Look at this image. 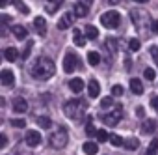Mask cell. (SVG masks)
I'll use <instances>...</instances> for the list:
<instances>
[{
	"label": "cell",
	"instance_id": "31",
	"mask_svg": "<svg viewBox=\"0 0 158 155\" xmlns=\"http://www.w3.org/2000/svg\"><path fill=\"white\" fill-rule=\"evenodd\" d=\"M97 140L99 142H106V140H110V136H108V133L104 129H99L97 131Z\"/></svg>",
	"mask_w": 158,
	"mask_h": 155
},
{
	"label": "cell",
	"instance_id": "41",
	"mask_svg": "<svg viewBox=\"0 0 158 155\" xmlns=\"http://www.w3.org/2000/svg\"><path fill=\"white\" fill-rule=\"evenodd\" d=\"M152 32H154V34H158V19H156V21H152Z\"/></svg>",
	"mask_w": 158,
	"mask_h": 155
},
{
	"label": "cell",
	"instance_id": "2",
	"mask_svg": "<svg viewBox=\"0 0 158 155\" xmlns=\"http://www.w3.org/2000/svg\"><path fill=\"white\" fill-rule=\"evenodd\" d=\"M63 110H65V116H69L71 120H82V116L86 114L88 110V101L84 99H71L63 105Z\"/></svg>",
	"mask_w": 158,
	"mask_h": 155
},
{
	"label": "cell",
	"instance_id": "39",
	"mask_svg": "<svg viewBox=\"0 0 158 155\" xmlns=\"http://www.w3.org/2000/svg\"><path fill=\"white\" fill-rule=\"evenodd\" d=\"M6 144H8V136L2 135V136H0V148H6Z\"/></svg>",
	"mask_w": 158,
	"mask_h": 155
},
{
	"label": "cell",
	"instance_id": "24",
	"mask_svg": "<svg viewBox=\"0 0 158 155\" xmlns=\"http://www.w3.org/2000/svg\"><path fill=\"white\" fill-rule=\"evenodd\" d=\"M88 62H89V65H99V64H101V54L95 52V51L89 52V54H88Z\"/></svg>",
	"mask_w": 158,
	"mask_h": 155
},
{
	"label": "cell",
	"instance_id": "37",
	"mask_svg": "<svg viewBox=\"0 0 158 155\" xmlns=\"http://www.w3.org/2000/svg\"><path fill=\"white\" fill-rule=\"evenodd\" d=\"M30 51H32V41H28V43H26V47H24V51H23V58H24V60L28 58Z\"/></svg>",
	"mask_w": 158,
	"mask_h": 155
},
{
	"label": "cell",
	"instance_id": "10",
	"mask_svg": "<svg viewBox=\"0 0 158 155\" xmlns=\"http://www.w3.org/2000/svg\"><path fill=\"white\" fill-rule=\"evenodd\" d=\"M13 110H15V112H21V114L26 112V110H28V101H26L24 97H15V99H13Z\"/></svg>",
	"mask_w": 158,
	"mask_h": 155
},
{
	"label": "cell",
	"instance_id": "40",
	"mask_svg": "<svg viewBox=\"0 0 158 155\" xmlns=\"http://www.w3.org/2000/svg\"><path fill=\"white\" fill-rule=\"evenodd\" d=\"M136 112H138V116H139V118H143V116H145V110H143V107H138V110H136Z\"/></svg>",
	"mask_w": 158,
	"mask_h": 155
},
{
	"label": "cell",
	"instance_id": "25",
	"mask_svg": "<svg viewBox=\"0 0 158 155\" xmlns=\"http://www.w3.org/2000/svg\"><path fill=\"white\" fill-rule=\"evenodd\" d=\"M11 2H13V6H15V8H17V10H19L23 15H26V13L30 11V10H28V6L23 2V0H11Z\"/></svg>",
	"mask_w": 158,
	"mask_h": 155
},
{
	"label": "cell",
	"instance_id": "34",
	"mask_svg": "<svg viewBox=\"0 0 158 155\" xmlns=\"http://www.w3.org/2000/svg\"><path fill=\"white\" fill-rule=\"evenodd\" d=\"M114 105V99L112 97H104L102 101H101V108H110Z\"/></svg>",
	"mask_w": 158,
	"mask_h": 155
},
{
	"label": "cell",
	"instance_id": "33",
	"mask_svg": "<svg viewBox=\"0 0 158 155\" xmlns=\"http://www.w3.org/2000/svg\"><path fill=\"white\" fill-rule=\"evenodd\" d=\"M123 86H119V84H115V86H112V95H115V97H121L123 95Z\"/></svg>",
	"mask_w": 158,
	"mask_h": 155
},
{
	"label": "cell",
	"instance_id": "5",
	"mask_svg": "<svg viewBox=\"0 0 158 155\" xmlns=\"http://www.w3.org/2000/svg\"><path fill=\"white\" fill-rule=\"evenodd\" d=\"M76 67H78V58H76V54L67 52L65 58H63V71H65V73H73Z\"/></svg>",
	"mask_w": 158,
	"mask_h": 155
},
{
	"label": "cell",
	"instance_id": "38",
	"mask_svg": "<svg viewBox=\"0 0 158 155\" xmlns=\"http://www.w3.org/2000/svg\"><path fill=\"white\" fill-rule=\"evenodd\" d=\"M151 54H152V58H154V62L158 65V47H151Z\"/></svg>",
	"mask_w": 158,
	"mask_h": 155
},
{
	"label": "cell",
	"instance_id": "27",
	"mask_svg": "<svg viewBox=\"0 0 158 155\" xmlns=\"http://www.w3.org/2000/svg\"><path fill=\"white\" fill-rule=\"evenodd\" d=\"M37 123H39V127H43V129H48V127L52 125V122H50L48 116H39V118H37Z\"/></svg>",
	"mask_w": 158,
	"mask_h": 155
},
{
	"label": "cell",
	"instance_id": "8",
	"mask_svg": "<svg viewBox=\"0 0 158 155\" xmlns=\"http://www.w3.org/2000/svg\"><path fill=\"white\" fill-rule=\"evenodd\" d=\"M121 108H117L115 112H110V114H106V116H102V122L106 123V125H110V127H114V125H117V122L121 120Z\"/></svg>",
	"mask_w": 158,
	"mask_h": 155
},
{
	"label": "cell",
	"instance_id": "11",
	"mask_svg": "<svg viewBox=\"0 0 158 155\" xmlns=\"http://www.w3.org/2000/svg\"><path fill=\"white\" fill-rule=\"evenodd\" d=\"M69 88H71V92H74V94H80V92L84 90V81L80 79V77L71 79V81H69Z\"/></svg>",
	"mask_w": 158,
	"mask_h": 155
},
{
	"label": "cell",
	"instance_id": "13",
	"mask_svg": "<svg viewBox=\"0 0 158 155\" xmlns=\"http://www.w3.org/2000/svg\"><path fill=\"white\" fill-rule=\"evenodd\" d=\"M13 34H15V38L17 39H24L26 38V34H28V30H26V26H23V24H13Z\"/></svg>",
	"mask_w": 158,
	"mask_h": 155
},
{
	"label": "cell",
	"instance_id": "12",
	"mask_svg": "<svg viewBox=\"0 0 158 155\" xmlns=\"http://www.w3.org/2000/svg\"><path fill=\"white\" fill-rule=\"evenodd\" d=\"M34 26H35V32L39 36H47V23L43 17H35L34 19Z\"/></svg>",
	"mask_w": 158,
	"mask_h": 155
},
{
	"label": "cell",
	"instance_id": "6",
	"mask_svg": "<svg viewBox=\"0 0 158 155\" xmlns=\"http://www.w3.org/2000/svg\"><path fill=\"white\" fill-rule=\"evenodd\" d=\"M0 82H2V86H13L15 84V75H13V71L2 69V73H0Z\"/></svg>",
	"mask_w": 158,
	"mask_h": 155
},
{
	"label": "cell",
	"instance_id": "17",
	"mask_svg": "<svg viewBox=\"0 0 158 155\" xmlns=\"http://www.w3.org/2000/svg\"><path fill=\"white\" fill-rule=\"evenodd\" d=\"M73 39H74V43L78 45V47H84L86 45V36L78 30V28H74V32H73Z\"/></svg>",
	"mask_w": 158,
	"mask_h": 155
},
{
	"label": "cell",
	"instance_id": "21",
	"mask_svg": "<svg viewBox=\"0 0 158 155\" xmlns=\"http://www.w3.org/2000/svg\"><path fill=\"white\" fill-rule=\"evenodd\" d=\"M154 129H156V122L154 120H145L143 125H141V131L143 133H152Z\"/></svg>",
	"mask_w": 158,
	"mask_h": 155
},
{
	"label": "cell",
	"instance_id": "18",
	"mask_svg": "<svg viewBox=\"0 0 158 155\" xmlns=\"http://www.w3.org/2000/svg\"><path fill=\"white\" fill-rule=\"evenodd\" d=\"M88 92H89V97H99V94H101L99 82H97V81H91L89 86H88Z\"/></svg>",
	"mask_w": 158,
	"mask_h": 155
},
{
	"label": "cell",
	"instance_id": "44",
	"mask_svg": "<svg viewBox=\"0 0 158 155\" xmlns=\"http://www.w3.org/2000/svg\"><path fill=\"white\" fill-rule=\"evenodd\" d=\"M152 107H154V108H158V97H154V99H152Z\"/></svg>",
	"mask_w": 158,
	"mask_h": 155
},
{
	"label": "cell",
	"instance_id": "14",
	"mask_svg": "<svg viewBox=\"0 0 158 155\" xmlns=\"http://www.w3.org/2000/svg\"><path fill=\"white\" fill-rule=\"evenodd\" d=\"M4 58H6L8 62H15V60L19 58V51H17L15 47H8V49L4 51Z\"/></svg>",
	"mask_w": 158,
	"mask_h": 155
},
{
	"label": "cell",
	"instance_id": "26",
	"mask_svg": "<svg viewBox=\"0 0 158 155\" xmlns=\"http://www.w3.org/2000/svg\"><path fill=\"white\" fill-rule=\"evenodd\" d=\"M156 153H158V138H152V142L149 144L145 155H156Z\"/></svg>",
	"mask_w": 158,
	"mask_h": 155
},
{
	"label": "cell",
	"instance_id": "35",
	"mask_svg": "<svg viewBox=\"0 0 158 155\" xmlns=\"http://www.w3.org/2000/svg\"><path fill=\"white\" fill-rule=\"evenodd\" d=\"M11 125L13 127H19V129H24L26 127V122L23 118H19V120H11Z\"/></svg>",
	"mask_w": 158,
	"mask_h": 155
},
{
	"label": "cell",
	"instance_id": "43",
	"mask_svg": "<svg viewBox=\"0 0 158 155\" xmlns=\"http://www.w3.org/2000/svg\"><path fill=\"white\" fill-rule=\"evenodd\" d=\"M8 2H10V0H0V6L6 8V6H8Z\"/></svg>",
	"mask_w": 158,
	"mask_h": 155
},
{
	"label": "cell",
	"instance_id": "7",
	"mask_svg": "<svg viewBox=\"0 0 158 155\" xmlns=\"http://www.w3.org/2000/svg\"><path fill=\"white\" fill-rule=\"evenodd\" d=\"M41 133L39 131H28L26 133V144L30 146V148H35V146H39L41 144Z\"/></svg>",
	"mask_w": 158,
	"mask_h": 155
},
{
	"label": "cell",
	"instance_id": "29",
	"mask_svg": "<svg viewBox=\"0 0 158 155\" xmlns=\"http://www.w3.org/2000/svg\"><path fill=\"white\" fill-rule=\"evenodd\" d=\"M143 77L147 81H154V77H156V71L152 69V67H147L145 71H143Z\"/></svg>",
	"mask_w": 158,
	"mask_h": 155
},
{
	"label": "cell",
	"instance_id": "30",
	"mask_svg": "<svg viewBox=\"0 0 158 155\" xmlns=\"http://www.w3.org/2000/svg\"><path fill=\"white\" fill-rule=\"evenodd\" d=\"M139 47H141V43H139L138 39H130V41H128V51L136 52V51H139Z\"/></svg>",
	"mask_w": 158,
	"mask_h": 155
},
{
	"label": "cell",
	"instance_id": "19",
	"mask_svg": "<svg viewBox=\"0 0 158 155\" xmlns=\"http://www.w3.org/2000/svg\"><path fill=\"white\" fill-rule=\"evenodd\" d=\"M88 10H89V8L84 6V4H80V2L74 4V15H76V17H86V15H88Z\"/></svg>",
	"mask_w": 158,
	"mask_h": 155
},
{
	"label": "cell",
	"instance_id": "46",
	"mask_svg": "<svg viewBox=\"0 0 158 155\" xmlns=\"http://www.w3.org/2000/svg\"><path fill=\"white\" fill-rule=\"evenodd\" d=\"M108 2H110L112 6H115V4H119V0H108Z\"/></svg>",
	"mask_w": 158,
	"mask_h": 155
},
{
	"label": "cell",
	"instance_id": "16",
	"mask_svg": "<svg viewBox=\"0 0 158 155\" xmlns=\"http://www.w3.org/2000/svg\"><path fill=\"white\" fill-rule=\"evenodd\" d=\"M84 153L86 155H97V151H99V146L95 144V142H91V140H88L86 144H84Z\"/></svg>",
	"mask_w": 158,
	"mask_h": 155
},
{
	"label": "cell",
	"instance_id": "15",
	"mask_svg": "<svg viewBox=\"0 0 158 155\" xmlns=\"http://www.w3.org/2000/svg\"><path fill=\"white\" fill-rule=\"evenodd\" d=\"M130 90H132V94L141 95V94H143V84H141V81H139V79H132V81H130Z\"/></svg>",
	"mask_w": 158,
	"mask_h": 155
},
{
	"label": "cell",
	"instance_id": "28",
	"mask_svg": "<svg viewBox=\"0 0 158 155\" xmlns=\"http://www.w3.org/2000/svg\"><path fill=\"white\" fill-rule=\"evenodd\" d=\"M138 146H139V140L138 138H127L125 140V148L127 149H138Z\"/></svg>",
	"mask_w": 158,
	"mask_h": 155
},
{
	"label": "cell",
	"instance_id": "23",
	"mask_svg": "<svg viewBox=\"0 0 158 155\" xmlns=\"http://www.w3.org/2000/svg\"><path fill=\"white\" fill-rule=\"evenodd\" d=\"M104 47H106V49H108V51H110L112 54H115V52H117V41H115L114 38L106 39V41H104Z\"/></svg>",
	"mask_w": 158,
	"mask_h": 155
},
{
	"label": "cell",
	"instance_id": "45",
	"mask_svg": "<svg viewBox=\"0 0 158 155\" xmlns=\"http://www.w3.org/2000/svg\"><path fill=\"white\" fill-rule=\"evenodd\" d=\"M132 2H138V4H145V2H149V0H132Z\"/></svg>",
	"mask_w": 158,
	"mask_h": 155
},
{
	"label": "cell",
	"instance_id": "22",
	"mask_svg": "<svg viewBox=\"0 0 158 155\" xmlns=\"http://www.w3.org/2000/svg\"><path fill=\"white\" fill-rule=\"evenodd\" d=\"M45 2H47V11L48 13H56L58 6L61 4V0H45Z\"/></svg>",
	"mask_w": 158,
	"mask_h": 155
},
{
	"label": "cell",
	"instance_id": "36",
	"mask_svg": "<svg viewBox=\"0 0 158 155\" xmlns=\"http://www.w3.org/2000/svg\"><path fill=\"white\" fill-rule=\"evenodd\" d=\"M86 135H88V136H93V135H97V129L93 127V123H91V122L86 125Z\"/></svg>",
	"mask_w": 158,
	"mask_h": 155
},
{
	"label": "cell",
	"instance_id": "9",
	"mask_svg": "<svg viewBox=\"0 0 158 155\" xmlns=\"http://www.w3.org/2000/svg\"><path fill=\"white\" fill-rule=\"evenodd\" d=\"M73 19H74V13L67 11V13L58 21V28H60V30H67L69 26H73Z\"/></svg>",
	"mask_w": 158,
	"mask_h": 155
},
{
	"label": "cell",
	"instance_id": "4",
	"mask_svg": "<svg viewBox=\"0 0 158 155\" xmlns=\"http://www.w3.org/2000/svg\"><path fill=\"white\" fill-rule=\"evenodd\" d=\"M119 21H121V15H119L117 11H104V13L101 15V23H102V26H106V28H115V26H119Z\"/></svg>",
	"mask_w": 158,
	"mask_h": 155
},
{
	"label": "cell",
	"instance_id": "1",
	"mask_svg": "<svg viewBox=\"0 0 158 155\" xmlns=\"http://www.w3.org/2000/svg\"><path fill=\"white\" fill-rule=\"evenodd\" d=\"M54 71H56V65H54V62H52L50 58H47V56L37 58V60L32 64V67H30L32 77H34V79H37V81H47V79H50V77L54 75Z\"/></svg>",
	"mask_w": 158,
	"mask_h": 155
},
{
	"label": "cell",
	"instance_id": "3",
	"mask_svg": "<svg viewBox=\"0 0 158 155\" xmlns=\"http://www.w3.org/2000/svg\"><path fill=\"white\" fill-rule=\"evenodd\" d=\"M67 142H69V135H67V131H65L63 127L58 129V131H54V133L50 135V138H48V144H50L54 149H61V148H65Z\"/></svg>",
	"mask_w": 158,
	"mask_h": 155
},
{
	"label": "cell",
	"instance_id": "42",
	"mask_svg": "<svg viewBox=\"0 0 158 155\" xmlns=\"http://www.w3.org/2000/svg\"><path fill=\"white\" fill-rule=\"evenodd\" d=\"M78 2H80V4H84V6H91V2H93V0H78Z\"/></svg>",
	"mask_w": 158,
	"mask_h": 155
},
{
	"label": "cell",
	"instance_id": "32",
	"mask_svg": "<svg viewBox=\"0 0 158 155\" xmlns=\"http://www.w3.org/2000/svg\"><path fill=\"white\" fill-rule=\"evenodd\" d=\"M110 142H112L114 146H125V140H123L119 135H112V136H110Z\"/></svg>",
	"mask_w": 158,
	"mask_h": 155
},
{
	"label": "cell",
	"instance_id": "20",
	"mask_svg": "<svg viewBox=\"0 0 158 155\" xmlns=\"http://www.w3.org/2000/svg\"><path fill=\"white\" fill-rule=\"evenodd\" d=\"M86 38H88V39H97V38H99V30H97V26L88 24V26H86Z\"/></svg>",
	"mask_w": 158,
	"mask_h": 155
}]
</instances>
